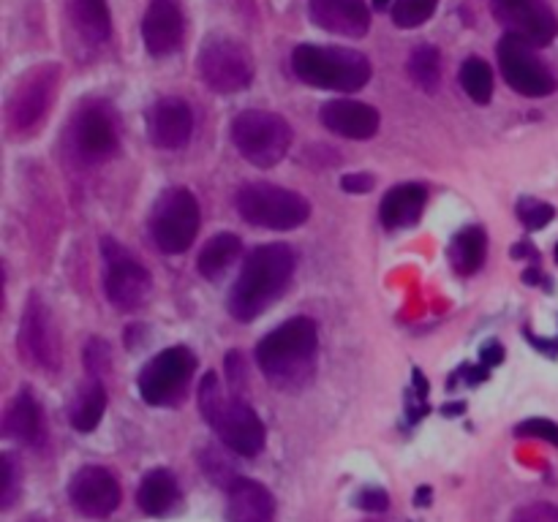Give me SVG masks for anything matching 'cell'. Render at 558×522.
<instances>
[{
    "label": "cell",
    "instance_id": "1",
    "mask_svg": "<svg viewBox=\"0 0 558 522\" xmlns=\"http://www.w3.org/2000/svg\"><path fill=\"white\" fill-rule=\"evenodd\" d=\"M319 329L314 319L294 316L256 343V362L265 379L281 392H297L316 372Z\"/></svg>",
    "mask_w": 558,
    "mask_h": 522
},
{
    "label": "cell",
    "instance_id": "2",
    "mask_svg": "<svg viewBox=\"0 0 558 522\" xmlns=\"http://www.w3.org/2000/svg\"><path fill=\"white\" fill-rule=\"evenodd\" d=\"M294 250L283 242L259 245L248 253L245 265L229 291L227 308L237 321H253L262 316L294 275Z\"/></svg>",
    "mask_w": 558,
    "mask_h": 522
},
{
    "label": "cell",
    "instance_id": "3",
    "mask_svg": "<svg viewBox=\"0 0 558 522\" xmlns=\"http://www.w3.org/2000/svg\"><path fill=\"white\" fill-rule=\"evenodd\" d=\"M199 408L221 443L237 457H256L265 449V425L240 395H227L215 372H205L199 384Z\"/></svg>",
    "mask_w": 558,
    "mask_h": 522
},
{
    "label": "cell",
    "instance_id": "4",
    "mask_svg": "<svg viewBox=\"0 0 558 522\" xmlns=\"http://www.w3.org/2000/svg\"><path fill=\"white\" fill-rule=\"evenodd\" d=\"M291 68L297 80L316 90L357 93L370 82V60L357 50L300 44L291 52Z\"/></svg>",
    "mask_w": 558,
    "mask_h": 522
},
{
    "label": "cell",
    "instance_id": "5",
    "mask_svg": "<svg viewBox=\"0 0 558 522\" xmlns=\"http://www.w3.org/2000/svg\"><path fill=\"white\" fill-rule=\"evenodd\" d=\"M235 207L240 218L251 226L270 229V232H291L300 229L311 218V204L303 194L270 182H251L243 185L235 196Z\"/></svg>",
    "mask_w": 558,
    "mask_h": 522
},
{
    "label": "cell",
    "instance_id": "6",
    "mask_svg": "<svg viewBox=\"0 0 558 522\" xmlns=\"http://www.w3.org/2000/svg\"><path fill=\"white\" fill-rule=\"evenodd\" d=\"M232 142L237 153L256 169L281 164L291 147V126L267 109H245L232 120Z\"/></svg>",
    "mask_w": 558,
    "mask_h": 522
},
{
    "label": "cell",
    "instance_id": "7",
    "mask_svg": "<svg viewBox=\"0 0 558 522\" xmlns=\"http://www.w3.org/2000/svg\"><path fill=\"white\" fill-rule=\"evenodd\" d=\"M202 226V210L189 188H169L161 194L151 212V234L159 250L177 256L185 253Z\"/></svg>",
    "mask_w": 558,
    "mask_h": 522
},
{
    "label": "cell",
    "instance_id": "8",
    "mask_svg": "<svg viewBox=\"0 0 558 522\" xmlns=\"http://www.w3.org/2000/svg\"><path fill=\"white\" fill-rule=\"evenodd\" d=\"M197 372V357L185 346H169L139 372V395L147 405H177L189 392Z\"/></svg>",
    "mask_w": 558,
    "mask_h": 522
},
{
    "label": "cell",
    "instance_id": "9",
    "mask_svg": "<svg viewBox=\"0 0 558 522\" xmlns=\"http://www.w3.org/2000/svg\"><path fill=\"white\" fill-rule=\"evenodd\" d=\"M104 256V291L106 300L118 311H139L153 291V278L142 267V261L128 253L115 237L101 240Z\"/></svg>",
    "mask_w": 558,
    "mask_h": 522
},
{
    "label": "cell",
    "instance_id": "10",
    "mask_svg": "<svg viewBox=\"0 0 558 522\" xmlns=\"http://www.w3.org/2000/svg\"><path fill=\"white\" fill-rule=\"evenodd\" d=\"M197 68L202 82L213 93H240L253 80V58L251 52L229 35H213L199 50Z\"/></svg>",
    "mask_w": 558,
    "mask_h": 522
},
{
    "label": "cell",
    "instance_id": "11",
    "mask_svg": "<svg viewBox=\"0 0 558 522\" xmlns=\"http://www.w3.org/2000/svg\"><path fill=\"white\" fill-rule=\"evenodd\" d=\"M496 58L501 65V77L507 80V85L515 93L526 96V98H545V96L555 93V88H558L555 77L537 58L534 47L526 44L523 39H517L512 33H504L496 47Z\"/></svg>",
    "mask_w": 558,
    "mask_h": 522
},
{
    "label": "cell",
    "instance_id": "12",
    "mask_svg": "<svg viewBox=\"0 0 558 522\" xmlns=\"http://www.w3.org/2000/svg\"><path fill=\"white\" fill-rule=\"evenodd\" d=\"M71 156L82 166L104 164L112 153L118 150V123L112 111L98 104H88L77 111L68 131Z\"/></svg>",
    "mask_w": 558,
    "mask_h": 522
},
{
    "label": "cell",
    "instance_id": "13",
    "mask_svg": "<svg viewBox=\"0 0 558 522\" xmlns=\"http://www.w3.org/2000/svg\"><path fill=\"white\" fill-rule=\"evenodd\" d=\"M58 82H60V68L55 63L30 71L9 98V109H6L9 128L17 134H25L39 126L55 101Z\"/></svg>",
    "mask_w": 558,
    "mask_h": 522
},
{
    "label": "cell",
    "instance_id": "14",
    "mask_svg": "<svg viewBox=\"0 0 558 522\" xmlns=\"http://www.w3.org/2000/svg\"><path fill=\"white\" fill-rule=\"evenodd\" d=\"M19 354L39 370H60V334L47 303L39 294H30L19 319Z\"/></svg>",
    "mask_w": 558,
    "mask_h": 522
},
{
    "label": "cell",
    "instance_id": "15",
    "mask_svg": "<svg viewBox=\"0 0 558 522\" xmlns=\"http://www.w3.org/2000/svg\"><path fill=\"white\" fill-rule=\"evenodd\" d=\"M493 17L526 44L547 47L558 35V17L547 0H491Z\"/></svg>",
    "mask_w": 558,
    "mask_h": 522
},
{
    "label": "cell",
    "instance_id": "16",
    "mask_svg": "<svg viewBox=\"0 0 558 522\" xmlns=\"http://www.w3.org/2000/svg\"><path fill=\"white\" fill-rule=\"evenodd\" d=\"M68 498L82 517L106 519L120 506V484L109 468L85 465L74 473L68 484Z\"/></svg>",
    "mask_w": 558,
    "mask_h": 522
},
{
    "label": "cell",
    "instance_id": "17",
    "mask_svg": "<svg viewBox=\"0 0 558 522\" xmlns=\"http://www.w3.org/2000/svg\"><path fill=\"white\" fill-rule=\"evenodd\" d=\"M147 134L161 150H182L194 134V111L182 98H161L147 115Z\"/></svg>",
    "mask_w": 558,
    "mask_h": 522
},
{
    "label": "cell",
    "instance_id": "18",
    "mask_svg": "<svg viewBox=\"0 0 558 522\" xmlns=\"http://www.w3.org/2000/svg\"><path fill=\"white\" fill-rule=\"evenodd\" d=\"M311 22L344 39H362L370 30L368 0H308Z\"/></svg>",
    "mask_w": 558,
    "mask_h": 522
},
{
    "label": "cell",
    "instance_id": "19",
    "mask_svg": "<svg viewBox=\"0 0 558 522\" xmlns=\"http://www.w3.org/2000/svg\"><path fill=\"white\" fill-rule=\"evenodd\" d=\"M182 33L185 22L174 0H151V6L142 17V42L147 52L156 58L172 55L182 44Z\"/></svg>",
    "mask_w": 558,
    "mask_h": 522
},
{
    "label": "cell",
    "instance_id": "20",
    "mask_svg": "<svg viewBox=\"0 0 558 522\" xmlns=\"http://www.w3.org/2000/svg\"><path fill=\"white\" fill-rule=\"evenodd\" d=\"M319 120L327 131L346 136V139H370L379 131V111L362 104V101H352V98H335L327 101L319 111Z\"/></svg>",
    "mask_w": 558,
    "mask_h": 522
},
{
    "label": "cell",
    "instance_id": "21",
    "mask_svg": "<svg viewBox=\"0 0 558 522\" xmlns=\"http://www.w3.org/2000/svg\"><path fill=\"white\" fill-rule=\"evenodd\" d=\"M227 519L229 522H273L275 519L273 493L265 484L240 476L227 490Z\"/></svg>",
    "mask_w": 558,
    "mask_h": 522
},
{
    "label": "cell",
    "instance_id": "22",
    "mask_svg": "<svg viewBox=\"0 0 558 522\" xmlns=\"http://www.w3.org/2000/svg\"><path fill=\"white\" fill-rule=\"evenodd\" d=\"M425 204H428V191L422 188L420 182H400V185H395V188H390L384 194L382 207H379L382 226L390 229V232L417 226Z\"/></svg>",
    "mask_w": 558,
    "mask_h": 522
},
{
    "label": "cell",
    "instance_id": "23",
    "mask_svg": "<svg viewBox=\"0 0 558 522\" xmlns=\"http://www.w3.org/2000/svg\"><path fill=\"white\" fill-rule=\"evenodd\" d=\"M4 433L19 443H39L44 435V414L42 405L35 403L30 389H19V395L9 403L4 414Z\"/></svg>",
    "mask_w": 558,
    "mask_h": 522
},
{
    "label": "cell",
    "instance_id": "24",
    "mask_svg": "<svg viewBox=\"0 0 558 522\" xmlns=\"http://www.w3.org/2000/svg\"><path fill=\"white\" fill-rule=\"evenodd\" d=\"M136 501L142 506L144 514L151 517H164L169 514L177 501H180V487H177V479L167 471V468H153L147 471L142 484H139V493Z\"/></svg>",
    "mask_w": 558,
    "mask_h": 522
},
{
    "label": "cell",
    "instance_id": "25",
    "mask_svg": "<svg viewBox=\"0 0 558 522\" xmlns=\"http://www.w3.org/2000/svg\"><path fill=\"white\" fill-rule=\"evenodd\" d=\"M243 250V242L237 234L232 232H221V234H213L205 248L199 250V258H197V270L202 278L207 280H221L223 275H227V270L237 261Z\"/></svg>",
    "mask_w": 558,
    "mask_h": 522
},
{
    "label": "cell",
    "instance_id": "26",
    "mask_svg": "<svg viewBox=\"0 0 558 522\" xmlns=\"http://www.w3.org/2000/svg\"><path fill=\"white\" fill-rule=\"evenodd\" d=\"M446 256H450V265L458 275H474L482 265H485V256H488V237H485V229L479 226H466L461 229L453 242H450V250H446Z\"/></svg>",
    "mask_w": 558,
    "mask_h": 522
},
{
    "label": "cell",
    "instance_id": "27",
    "mask_svg": "<svg viewBox=\"0 0 558 522\" xmlns=\"http://www.w3.org/2000/svg\"><path fill=\"white\" fill-rule=\"evenodd\" d=\"M71 19L85 42L101 44L112 35V14L106 0H71Z\"/></svg>",
    "mask_w": 558,
    "mask_h": 522
},
{
    "label": "cell",
    "instance_id": "28",
    "mask_svg": "<svg viewBox=\"0 0 558 522\" xmlns=\"http://www.w3.org/2000/svg\"><path fill=\"white\" fill-rule=\"evenodd\" d=\"M106 411V389L98 379L88 381L71 403V425L80 433H93Z\"/></svg>",
    "mask_w": 558,
    "mask_h": 522
},
{
    "label": "cell",
    "instance_id": "29",
    "mask_svg": "<svg viewBox=\"0 0 558 522\" xmlns=\"http://www.w3.org/2000/svg\"><path fill=\"white\" fill-rule=\"evenodd\" d=\"M406 71L420 90L436 93V88L441 82V55H438V50L430 47V44H420L412 55H408Z\"/></svg>",
    "mask_w": 558,
    "mask_h": 522
},
{
    "label": "cell",
    "instance_id": "30",
    "mask_svg": "<svg viewBox=\"0 0 558 522\" xmlns=\"http://www.w3.org/2000/svg\"><path fill=\"white\" fill-rule=\"evenodd\" d=\"M461 88L474 104H488L493 98V71L482 58H469L461 65Z\"/></svg>",
    "mask_w": 558,
    "mask_h": 522
},
{
    "label": "cell",
    "instance_id": "31",
    "mask_svg": "<svg viewBox=\"0 0 558 522\" xmlns=\"http://www.w3.org/2000/svg\"><path fill=\"white\" fill-rule=\"evenodd\" d=\"M199 465H202L205 476L221 490H229L232 484L240 479V473L235 471L232 460L223 452H218L215 446H205V449H199Z\"/></svg>",
    "mask_w": 558,
    "mask_h": 522
},
{
    "label": "cell",
    "instance_id": "32",
    "mask_svg": "<svg viewBox=\"0 0 558 522\" xmlns=\"http://www.w3.org/2000/svg\"><path fill=\"white\" fill-rule=\"evenodd\" d=\"M438 9V0H392V22L403 30L425 25Z\"/></svg>",
    "mask_w": 558,
    "mask_h": 522
},
{
    "label": "cell",
    "instance_id": "33",
    "mask_svg": "<svg viewBox=\"0 0 558 522\" xmlns=\"http://www.w3.org/2000/svg\"><path fill=\"white\" fill-rule=\"evenodd\" d=\"M517 218H520V223H523L529 232H539L555 218V210L547 202H539L534 196H523L517 202Z\"/></svg>",
    "mask_w": 558,
    "mask_h": 522
},
{
    "label": "cell",
    "instance_id": "34",
    "mask_svg": "<svg viewBox=\"0 0 558 522\" xmlns=\"http://www.w3.org/2000/svg\"><path fill=\"white\" fill-rule=\"evenodd\" d=\"M515 435L517 438H539V441L553 443L558 449V425L550 422V419H526V422H520L515 427Z\"/></svg>",
    "mask_w": 558,
    "mask_h": 522
},
{
    "label": "cell",
    "instance_id": "35",
    "mask_svg": "<svg viewBox=\"0 0 558 522\" xmlns=\"http://www.w3.org/2000/svg\"><path fill=\"white\" fill-rule=\"evenodd\" d=\"M512 522H558V509L545 501L526 503L512 514Z\"/></svg>",
    "mask_w": 558,
    "mask_h": 522
},
{
    "label": "cell",
    "instance_id": "36",
    "mask_svg": "<svg viewBox=\"0 0 558 522\" xmlns=\"http://www.w3.org/2000/svg\"><path fill=\"white\" fill-rule=\"evenodd\" d=\"M354 503H357L362 511L382 514V511L390 509V495H387V490H382V487H365V490L357 493Z\"/></svg>",
    "mask_w": 558,
    "mask_h": 522
},
{
    "label": "cell",
    "instance_id": "37",
    "mask_svg": "<svg viewBox=\"0 0 558 522\" xmlns=\"http://www.w3.org/2000/svg\"><path fill=\"white\" fill-rule=\"evenodd\" d=\"M17 498V465L12 455H4V481H0V506L12 509Z\"/></svg>",
    "mask_w": 558,
    "mask_h": 522
},
{
    "label": "cell",
    "instance_id": "38",
    "mask_svg": "<svg viewBox=\"0 0 558 522\" xmlns=\"http://www.w3.org/2000/svg\"><path fill=\"white\" fill-rule=\"evenodd\" d=\"M109 365H112V359H109L106 343L104 341H90L85 346V367L93 372V376H98V372H104Z\"/></svg>",
    "mask_w": 558,
    "mask_h": 522
},
{
    "label": "cell",
    "instance_id": "39",
    "mask_svg": "<svg viewBox=\"0 0 558 522\" xmlns=\"http://www.w3.org/2000/svg\"><path fill=\"white\" fill-rule=\"evenodd\" d=\"M227 379H229L232 392H240L245 387V362H243V354H237V351H229L227 354Z\"/></svg>",
    "mask_w": 558,
    "mask_h": 522
},
{
    "label": "cell",
    "instance_id": "40",
    "mask_svg": "<svg viewBox=\"0 0 558 522\" xmlns=\"http://www.w3.org/2000/svg\"><path fill=\"white\" fill-rule=\"evenodd\" d=\"M341 188L346 194H368L370 188H374V177H370L368 172L346 174V177H341Z\"/></svg>",
    "mask_w": 558,
    "mask_h": 522
},
{
    "label": "cell",
    "instance_id": "41",
    "mask_svg": "<svg viewBox=\"0 0 558 522\" xmlns=\"http://www.w3.org/2000/svg\"><path fill=\"white\" fill-rule=\"evenodd\" d=\"M479 359H482V365L493 367V365H499V362L504 359V349H501L499 343H488L485 349L479 351Z\"/></svg>",
    "mask_w": 558,
    "mask_h": 522
},
{
    "label": "cell",
    "instance_id": "42",
    "mask_svg": "<svg viewBox=\"0 0 558 522\" xmlns=\"http://www.w3.org/2000/svg\"><path fill=\"white\" fill-rule=\"evenodd\" d=\"M512 256L515 258H529V261H537L539 258V253H537V248L529 242V240H523V242H517L515 248H512Z\"/></svg>",
    "mask_w": 558,
    "mask_h": 522
},
{
    "label": "cell",
    "instance_id": "43",
    "mask_svg": "<svg viewBox=\"0 0 558 522\" xmlns=\"http://www.w3.org/2000/svg\"><path fill=\"white\" fill-rule=\"evenodd\" d=\"M412 381H415V384H417V389H420L417 395H420V397H425V395H428V381L422 379V372H420V370H415V372H412Z\"/></svg>",
    "mask_w": 558,
    "mask_h": 522
},
{
    "label": "cell",
    "instance_id": "44",
    "mask_svg": "<svg viewBox=\"0 0 558 522\" xmlns=\"http://www.w3.org/2000/svg\"><path fill=\"white\" fill-rule=\"evenodd\" d=\"M463 408H466L463 403H453V405H444V408H441V414H444V417H458V414H463Z\"/></svg>",
    "mask_w": 558,
    "mask_h": 522
},
{
    "label": "cell",
    "instance_id": "45",
    "mask_svg": "<svg viewBox=\"0 0 558 522\" xmlns=\"http://www.w3.org/2000/svg\"><path fill=\"white\" fill-rule=\"evenodd\" d=\"M415 503H417V506H428V503H430V487H420V490L415 493Z\"/></svg>",
    "mask_w": 558,
    "mask_h": 522
},
{
    "label": "cell",
    "instance_id": "46",
    "mask_svg": "<svg viewBox=\"0 0 558 522\" xmlns=\"http://www.w3.org/2000/svg\"><path fill=\"white\" fill-rule=\"evenodd\" d=\"M523 280H526L529 286H537V283H542L545 278H542L539 270H526V273H523Z\"/></svg>",
    "mask_w": 558,
    "mask_h": 522
},
{
    "label": "cell",
    "instance_id": "47",
    "mask_svg": "<svg viewBox=\"0 0 558 522\" xmlns=\"http://www.w3.org/2000/svg\"><path fill=\"white\" fill-rule=\"evenodd\" d=\"M390 0H374V9H387Z\"/></svg>",
    "mask_w": 558,
    "mask_h": 522
},
{
    "label": "cell",
    "instance_id": "48",
    "mask_svg": "<svg viewBox=\"0 0 558 522\" xmlns=\"http://www.w3.org/2000/svg\"><path fill=\"white\" fill-rule=\"evenodd\" d=\"M555 261H558V245H555Z\"/></svg>",
    "mask_w": 558,
    "mask_h": 522
}]
</instances>
